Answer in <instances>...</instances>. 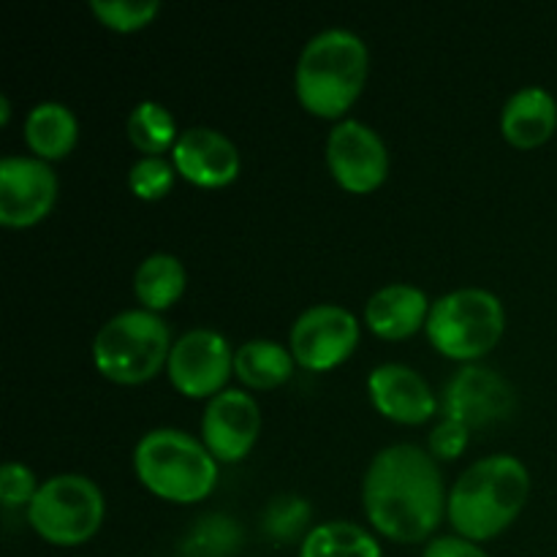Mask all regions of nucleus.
<instances>
[{"instance_id":"obj_1","label":"nucleus","mask_w":557,"mask_h":557,"mask_svg":"<svg viewBox=\"0 0 557 557\" xmlns=\"http://www.w3.org/2000/svg\"><path fill=\"white\" fill-rule=\"evenodd\" d=\"M441 468L430 451L392 444L370 460L362 482V506L381 536L400 544L428 542L446 515Z\"/></svg>"},{"instance_id":"obj_2","label":"nucleus","mask_w":557,"mask_h":557,"mask_svg":"<svg viewBox=\"0 0 557 557\" xmlns=\"http://www.w3.org/2000/svg\"><path fill=\"white\" fill-rule=\"evenodd\" d=\"M531 473L517 457L490 455L473 462L446 500V517L457 536L468 542H490L500 536L525 509Z\"/></svg>"},{"instance_id":"obj_3","label":"nucleus","mask_w":557,"mask_h":557,"mask_svg":"<svg viewBox=\"0 0 557 557\" xmlns=\"http://www.w3.org/2000/svg\"><path fill=\"white\" fill-rule=\"evenodd\" d=\"M368 74V44L346 27H326L299 52L294 90L310 114L335 120L354 107Z\"/></svg>"},{"instance_id":"obj_4","label":"nucleus","mask_w":557,"mask_h":557,"mask_svg":"<svg viewBox=\"0 0 557 557\" xmlns=\"http://www.w3.org/2000/svg\"><path fill=\"white\" fill-rule=\"evenodd\" d=\"M134 471L152 495L172 504L205 500L218 484V460L185 430L158 428L139 438Z\"/></svg>"},{"instance_id":"obj_5","label":"nucleus","mask_w":557,"mask_h":557,"mask_svg":"<svg viewBox=\"0 0 557 557\" xmlns=\"http://www.w3.org/2000/svg\"><path fill=\"white\" fill-rule=\"evenodd\" d=\"M172 346V332L161 315L145 308L123 310L98 330L92 362L114 384H145L166 368Z\"/></svg>"},{"instance_id":"obj_6","label":"nucleus","mask_w":557,"mask_h":557,"mask_svg":"<svg viewBox=\"0 0 557 557\" xmlns=\"http://www.w3.org/2000/svg\"><path fill=\"white\" fill-rule=\"evenodd\" d=\"M504 330V302L487 288H457L438 297L424 326L435 351L457 362H473L493 351Z\"/></svg>"},{"instance_id":"obj_7","label":"nucleus","mask_w":557,"mask_h":557,"mask_svg":"<svg viewBox=\"0 0 557 557\" xmlns=\"http://www.w3.org/2000/svg\"><path fill=\"white\" fill-rule=\"evenodd\" d=\"M107 504L92 479L82 473H60L38 487L27 506V522L44 542L54 547H79L101 528Z\"/></svg>"},{"instance_id":"obj_8","label":"nucleus","mask_w":557,"mask_h":557,"mask_svg":"<svg viewBox=\"0 0 557 557\" xmlns=\"http://www.w3.org/2000/svg\"><path fill=\"white\" fill-rule=\"evenodd\" d=\"M169 381L185 397H215L226 389L228 375L234 373V348L226 337L207 326H196L174 341L166 362Z\"/></svg>"},{"instance_id":"obj_9","label":"nucleus","mask_w":557,"mask_h":557,"mask_svg":"<svg viewBox=\"0 0 557 557\" xmlns=\"http://www.w3.org/2000/svg\"><path fill=\"white\" fill-rule=\"evenodd\" d=\"M359 343V321L341 305H313L292 326V354L297 364L326 373L354 354Z\"/></svg>"},{"instance_id":"obj_10","label":"nucleus","mask_w":557,"mask_h":557,"mask_svg":"<svg viewBox=\"0 0 557 557\" xmlns=\"http://www.w3.org/2000/svg\"><path fill=\"white\" fill-rule=\"evenodd\" d=\"M326 166L351 194H370L389 174V150L362 120H341L326 136Z\"/></svg>"},{"instance_id":"obj_11","label":"nucleus","mask_w":557,"mask_h":557,"mask_svg":"<svg viewBox=\"0 0 557 557\" xmlns=\"http://www.w3.org/2000/svg\"><path fill=\"white\" fill-rule=\"evenodd\" d=\"M58 199V174L36 156H5L0 161V223L27 228L41 223Z\"/></svg>"},{"instance_id":"obj_12","label":"nucleus","mask_w":557,"mask_h":557,"mask_svg":"<svg viewBox=\"0 0 557 557\" xmlns=\"http://www.w3.org/2000/svg\"><path fill=\"white\" fill-rule=\"evenodd\" d=\"M261 435V408L253 395L223 389L212 397L201 417V438L218 462H239L250 455Z\"/></svg>"},{"instance_id":"obj_13","label":"nucleus","mask_w":557,"mask_h":557,"mask_svg":"<svg viewBox=\"0 0 557 557\" xmlns=\"http://www.w3.org/2000/svg\"><path fill=\"white\" fill-rule=\"evenodd\" d=\"M515 408V389L495 370L466 364L444 386V417L468 428H484L506 419Z\"/></svg>"},{"instance_id":"obj_14","label":"nucleus","mask_w":557,"mask_h":557,"mask_svg":"<svg viewBox=\"0 0 557 557\" xmlns=\"http://www.w3.org/2000/svg\"><path fill=\"white\" fill-rule=\"evenodd\" d=\"M172 163L180 177L199 188H223L239 177L243 158L226 134L207 125L183 131L172 150Z\"/></svg>"},{"instance_id":"obj_15","label":"nucleus","mask_w":557,"mask_h":557,"mask_svg":"<svg viewBox=\"0 0 557 557\" xmlns=\"http://www.w3.org/2000/svg\"><path fill=\"white\" fill-rule=\"evenodd\" d=\"M368 392L375 411L400 424L430 422L435 417V408H438L428 379L400 362L379 364L370 373Z\"/></svg>"},{"instance_id":"obj_16","label":"nucleus","mask_w":557,"mask_h":557,"mask_svg":"<svg viewBox=\"0 0 557 557\" xmlns=\"http://www.w3.org/2000/svg\"><path fill=\"white\" fill-rule=\"evenodd\" d=\"M433 302L422 288L411 283H389L379 288L364 305V321L370 332L384 341H406L428 326Z\"/></svg>"},{"instance_id":"obj_17","label":"nucleus","mask_w":557,"mask_h":557,"mask_svg":"<svg viewBox=\"0 0 557 557\" xmlns=\"http://www.w3.org/2000/svg\"><path fill=\"white\" fill-rule=\"evenodd\" d=\"M557 128V103L553 92L531 85L517 90L500 112V131L506 141L520 150L542 147Z\"/></svg>"},{"instance_id":"obj_18","label":"nucleus","mask_w":557,"mask_h":557,"mask_svg":"<svg viewBox=\"0 0 557 557\" xmlns=\"http://www.w3.org/2000/svg\"><path fill=\"white\" fill-rule=\"evenodd\" d=\"M79 139L76 114L60 101H41L27 112L25 141L41 161H60Z\"/></svg>"},{"instance_id":"obj_19","label":"nucleus","mask_w":557,"mask_h":557,"mask_svg":"<svg viewBox=\"0 0 557 557\" xmlns=\"http://www.w3.org/2000/svg\"><path fill=\"white\" fill-rule=\"evenodd\" d=\"M294 364L297 359L286 346L264 337L243 343L234 351V375L250 389H275L286 384L294 373Z\"/></svg>"},{"instance_id":"obj_20","label":"nucleus","mask_w":557,"mask_h":557,"mask_svg":"<svg viewBox=\"0 0 557 557\" xmlns=\"http://www.w3.org/2000/svg\"><path fill=\"white\" fill-rule=\"evenodd\" d=\"M185 267L177 256L172 253H152L136 267L134 272V292L145 310L161 313L172 308L185 292Z\"/></svg>"},{"instance_id":"obj_21","label":"nucleus","mask_w":557,"mask_h":557,"mask_svg":"<svg viewBox=\"0 0 557 557\" xmlns=\"http://www.w3.org/2000/svg\"><path fill=\"white\" fill-rule=\"evenodd\" d=\"M299 557H384L370 531L354 522H324L305 533Z\"/></svg>"},{"instance_id":"obj_22","label":"nucleus","mask_w":557,"mask_h":557,"mask_svg":"<svg viewBox=\"0 0 557 557\" xmlns=\"http://www.w3.org/2000/svg\"><path fill=\"white\" fill-rule=\"evenodd\" d=\"M128 139L145 156H161V152L174 150L180 134L177 120L163 103L141 101L131 109L128 114Z\"/></svg>"},{"instance_id":"obj_23","label":"nucleus","mask_w":557,"mask_h":557,"mask_svg":"<svg viewBox=\"0 0 557 557\" xmlns=\"http://www.w3.org/2000/svg\"><path fill=\"white\" fill-rule=\"evenodd\" d=\"M243 547V528L228 515H207L183 539V557H232Z\"/></svg>"},{"instance_id":"obj_24","label":"nucleus","mask_w":557,"mask_h":557,"mask_svg":"<svg viewBox=\"0 0 557 557\" xmlns=\"http://www.w3.org/2000/svg\"><path fill=\"white\" fill-rule=\"evenodd\" d=\"M90 9L101 25L117 33H131L150 25L161 11V3L158 0H90Z\"/></svg>"},{"instance_id":"obj_25","label":"nucleus","mask_w":557,"mask_h":557,"mask_svg":"<svg viewBox=\"0 0 557 557\" xmlns=\"http://www.w3.org/2000/svg\"><path fill=\"white\" fill-rule=\"evenodd\" d=\"M264 531L267 536L275 542H294L302 536V531L310 522V504L299 495H281L267 506L264 517Z\"/></svg>"},{"instance_id":"obj_26","label":"nucleus","mask_w":557,"mask_h":557,"mask_svg":"<svg viewBox=\"0 0 557 557\" xmlns=\"http://www.w3.org/2000/svg\"><path fill=\"white\" fill-rule=\"evenodd\" d=\"M177 169L163 156H141L134 166L128 169V188L141 201H158L174 188Z\"/></svg>"},{"instance_id":"obj_27","label":"nucleus","mask_w":557,"mask_h":557,"mask_svg":"<svg viewBox=\"0 0 557 557\" xmlns=\"http://www.w3.org/2000/svg\"><path fill=\"white\" fill-rule=\"evenodd\" d=\"M38 487H41V484L36 482V473L27 466H22V462L11 460L0 468V504H3L5 509L30 506Z\"/></svg>"},{"instance_id":"obj_28","label":"nucleus","mask_w":557,"mask_h":557,"mask_svg":"<svg viewBox=\"0 0 557 557\" xmlns=\"http://www.w3.org/2000/svg\"><path fill=\"white\" fill-rule=\"evenodd\" d=\"M468 438H471V428H468V424L444 417L433 430H430V455H433L435 460H457V457L466 451Z\"/></svg>"},{"instance_id":"obj_29","label":"nucleus","mask_w":557,"mask_h":557,"mask_svg":"<svg viewBox=\"0 0 557 557\" xmlns=\"http://www.w3.org/2000/svg\"><path fill=\"white\" fill-rule=\"evenodd\" d=\"M422 557H490L476 542H468L462 536H435L430 539Z\"/></svg>"},{"instance_id":"obj_30","label":"nucleus","mask_w":557,"mask_h":557,"mask_svg":"<svg viewBox=\"0 0 557 557\" xmlns=\"http://www.w3.org/2000/svg\"><path fill=\"white\" fill-rule=\"evenodd\" d=\"M9 114H11V107H9V98L0 96V123H9Z\"/></svg>"}]
</instances>
